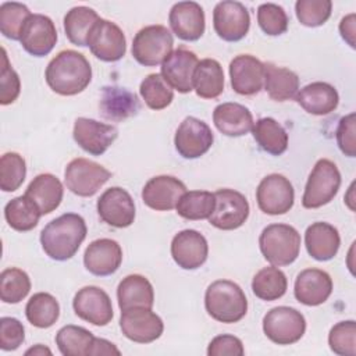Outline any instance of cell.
<instances>
[{"instance_id":"obj_10","label":"cell","mask_w":356,"mask_h":356,"mask_svg":"<svg viewBox=\"0 0 356 356\" xmlns=\"http://www.w3.org/2000/svg\"><path fill=\"white\" fill-rule=\"evenodd\" d=\"M256 200L263 213L280 216L292 209L295 191L286 177L281 174H270L260 181L256 189Z\"/></svg>"},{"instance_id":"obj_29","label":"cell","mask_w":356,"mask_h":356,"mask_svg":"<svg viewBox=\"0 0 356 356\" xmlns=\"http://www.w3.org/2000/svg\"><path fill=\"white\" fill-rule=\"evenodd\" d=\"M295 100L309 114L327 115L338 107L339 95L331 83L317 81L298 90Z\"/></svg>"},{"instance_id":"obj_35","label":"cell","mask_w":356,"mask_h":356,"mask_svg":"<svg viewBox=\"0 0 356 356\" xmlns=\"http://www.w3.org/2000/svg\"><path fill=\"white\" fill-rule=\"evenodd\" d=\"M100 19L97 13L85 6H78L67 11L64 17V31L68 40L79 47L88 46V38L92 28Z\"/></svg>"},{"instance_id":"obj_12","label":"cell","mask_w":356,"mask_h":356,"mask_svg":"<svg viewBox=\"0 0 356 356\" xmlns=\"http://www.w3.org/2000/svg\"><path fill=\"white\" fill-rule=\"evenodd\" d=\"M213 26L222 40L239 42L246 36L250 28L249 11L239 1H220L213 10Z\"/></svg>"},{"instance_id":"obj_7","label":"cell","mask_w":356,"mask_h":356,"mask_svg":"<svg viewBox=\"0 0 356 356\" xmlns=\"http://www.w3.org/2000/svg\"><path fill=\"white\" fill-rule=\"evenodd\" d=\"M266 337L277 345H292L306 331L305 316L289 306H277L268 310L263 318Z\"/></svg>"},{"instance_id":"obj_45","label":"cell","mask_w":356,"mask_h":356,"mask_svg":"<svg viewBox=\"0 0 356 356\" xmlns=\"http://www.w3.org/2000/svg\"><path fill=\"white\" fill-rule=\"evenodd\" d=\"M331 0H298L295 4L296 18L302 25L309 28L324 25L331 17Z\"/></svg>"},{"instance_id":"obj_51","label":"cell","mask_w":356,"mask_h":356,"mask_svg":"<svg viewBox=\"0 0 356 356\" xmlns=\"http://www.w3.org/2000/svg\"><path fill=\"white\" fill-rule=\"evenodd\" d=\"M209 356H242L245 355L242 341L229 334L214 337L207 348Z\"/></svg>"},{"instance_id":"obj_13","label":"cell","mask_w":356,"mask_h":356,"mask_svg":"<svg viewBox=\"0 0 356 356\" xmlns=\"http://www.w3.org/2000/svg\"><path fill=\"white\" fill-rule=\"evenodd\" d=\"M213 140L214 135L210 127L196 117H186L177 128L174 136V145L178 154L189 160L207 153Z\"/></svg>"},{"instance_id":"obj_37","label":"cell","mask_w":356,"mask_h":356,"mask_svg":"<svg viewBox=\"0 0 356 356\" xmlns=\"http://www.w3.org/2000/svg\"><path fill=\"white\" fill-rule=\"evenodd\" d=\"M26 320L36 328H49L60 317V305L57 299L47 292L32 295L25 306Z\"/></svg>"},{"instance_id":"obj_15","label":"cell","mask_w":356,"mask_h":356,"mask_svg":"<svg viewBox=\"0 0 356 356\" xmlns=\"http://www.w3.org/2000/svg\"><path fill=\"white\" fill-rule=\"evenodd\" d=\"M72 307L79 318L97 327L107 325L114 316L110 296L95 285L81 288L74 296Z\"/></svg>"},{"instance_id":"obj_28","label":"cell","mask_w":356,"mask_h":356,"mask_svg":"<svg viewBox=\"0 0 356 356\" xmlns=\"http://www.w3.org/2000/svg\"><path fill=\"white\" fill-rule=\"evenodd\" d=\"M213 122L222 135L231 138L249 134L254 124L250 110L235 102L218 104L213 111Z\"/></svg>"},{"instance_id":"obj_39","label":"cell","mask_w":356,"mask_h":356,"mask_svg":"<svg viewBox=\"0 0 356 356\" xmlns=\"http://www.w3.org/2000/svg\"><path fill=\"white\" fill-rule=\"evenodd\" d=\"M95 335L79 325L68 324L56 334V345L64 356H89Z\"/></svg>"},{"instance_id":"obj_42","label":"cell","mask_w":356,"mask_h":356,"mask_svg":"<svg viewBox=\"0 0 356 356\" xmlns=\"http://www.w3.org/2000/svg\"><path fill=\"white\" fill-rule=\"evenodd\" d=\"M31 291L29 275L17 267H8L0 274V298L4 303H19Z\"/></svg>"},{"instance_id":"obj_1","label":"cell","mask_w":356,"mask_h":356,"mask_svg":"<svg viewBox=\"0 0 356 356\" xmlns=\"http://www.w3.org/2000/svg\"><path fill=\"white\" fill-rule=\"evenodd\" d=\"M49 88L61 96L83 92L92 81V67L88 58L76 50H61L50 60L44 72Z\"/></svg>"},{"instance_id":"obj_17","label":"cell","mask_w":356,"mask_h":356,"mask_svg":"<svg viewBox=\"0 0 356 356\" xmlns=\"http://www.w3.org/2000/svg\"><path fill=\"white\" fill-rule=\"evenodd\" d=\"M74 140L81 149L92 156H102L117 139L118 131L111 124L79 117L74 122Z\"/></svg>"},{"instance_id":"obj_16","label":"cell","mask_w":356,"mask_h":356,"mask_svg":"<svg viewBox=\"0 0 356 356\" xmlns=\"http://www.w3.org/2000/svg\"><path fill=\"white\" fill-rule=\"evenodd\" d=\"M97 214L103 222L114 228H127L135 220L132 196L120 186L106 189L97 200Z\"/></svg>"},{"instance_id":"obj_38","label":"cell","mask_w":356,"mask_h":356,"mask_svg":"<svg viewBox=\"0 0 356 356\" xmlns=\"http://www.w3.org/2000/svg\"><path fill=\"white\" fill-rule=\"evenodd\" d=\"M288 288L286 275L275 266H268L256 273L252 280L253 293L266 302L282 298Z\"/></svg>"},{"instance_id":"obj_54","label":"cell","mask_w":356,"mask_h":356,"mask_svg":"<svg viewBox=\"0 0 356 356\" xmlns=\"http://www.w3.org/2000/svg\"><path fill=\"white\" fill-rule=\"evenodd\" d=\"M25 355H26V356H29V355H32V356H44V355H49V356H50V355H51V350H50L47 346L42 345V343H36L35 346L26 349V350H25Z\"/></svg>"},{"instance_id":"obj_11","label":"cell","mask_w":356,"mask_h":356,"mask_svg":"<svg viewBox=\"0 0 356 356\" xmlns=\"http://www.w3.org/2000/svg\"><path fill=\"white\" fill-rule=\"evenodd\" d=\"M88 46L96 58L106 63L121 60L127 51V40L122 29L115 22L103 18L92 28Z\"/></svg>"},{"instance_id":"obj_33","label":"cell","mask_w":356,"mask_h":356,"mask_svg":"<svg viewBox=\"0 0 356 356\" xmlns=\"http://www.w3.org/2000/svg\"><path fill=\"white\" fill-rule=\"evenodd\" d=\"M193 90L202 99H216L224 92V71L214 58H203L193 72Z\"/></svg>"},{"instance_id":"obj_49","label":"cell","mask_w":356,"mask_h":356,"mask_svg":"<svg viewBox=\"0 0 356 356\" xmlns=\"http://www.w3.org/2000/svg\"><path fill=\"white\" fill-rule=\"evenodd\" d=\"M25 341V328L15 317L0 318V348L4 352L18 349Z\"/></svg>"},{"instance_id":"obj_47","label":"cell","mask_w":356,"mask_h":356,"mask_svg":"<svg viewBox=\"0 0 356 356\" xmlns=\"http://www.w3.org/2000/svg\"><path fill=\"white\" fill-rule=\"evenodd\" d=\"M257 22L266 35L280 36L286 32L289 19L281 6L274 3H263L257 7Z\"/></svg>"},{"instance_id":"obj_34","label":"cell","mask_w":356,"mask_h":356,"mask_svg":"<svg viewBox=\"0 0 356 356\" xmlns=\"http://www.w3.org/2000/svg\"><path fill=\"white\" fill-rule=\"evenodd\" d=\"M253 138L261 150L271 156H281L288 149V134L284 127L271 117L259 118L252 128Z\"/></svg>"},{"instance_id":"obj_3","label":"cell","mask_w":356,"mask_h":356,"mask_svg":"<svg viewBox=\"0 0 356 356\" xmlns=\"http://www.w3.org/2000/svg\"><path fill=\"white\" fill-rule=\"evenodd\" d=\"M204 307L211 318L220 323L232 324L246 316L248 299L236 282L217 280L206 289Z\"/></svg>"},{"instance_id":"obj_9","label":"cell","mask_w":356,"mask_h":356,"mask_svg":"<svg viewBox=\"0 0 356 356\" xmlns=\"http://www.w3.org/2000/svg\"><path fill=\"white\" fill-rule=\"evenodd\" d=\"M216 207L209 222L222 231H232L245 224L249 217V202L241 192L229 188L214 192Z\"/></svg>"},{"instance_id":"obj_53","label":"cell","mask_w":356,"mask_h":356,"mask_svg":"<svg viewBox=\"0 0 356 356\" xmlns=\"http://www.w3.org/2000/svg\"><path fill=\"white\" fill-rule=\"evenodd\" d=\"M97 355H121V352L113 342L104 338L95 337L89 350V356H97Z\"/></svg>"},{"instance_id":"obj_25","label":"cell","mask_w":356,"mask_h":356,"mask_svg":"<svg viewBox=\"0 0 356 356\" xmlns=\"http://www.w3.org/2000/svg\"><path fill=\"white\" fill-rule=\"evenodd\" d=\"M332 292V280L320 268H306L295 280L293 293L299 303L306 306L323 305Z\"/></svg>"},{"instance_id":"obj_2","label":"cell","mask_w":356,"mask_h":356,"mask_svg":"<svg viewBox=\"0 0 356 356\" xmlns=\"http://www.w3.org/2000/svg\"><path fill=\"white\" fill-rule=\"evenodd\" d=\"M86 234L85 220L76 213H65L47 222L42 229L40 245L50 259L65 261L75 256Z\"/></svg>"},{"instance_id":"obj_31","label":"cell","mask_w":356,"mask_h":356,"mask_svg":"<svg viewBox=\"0 0 356 356\" xmlns=\"http://www.w3.org/2000/svg\"><path fill=\"white\" fill-rule=\"evenodd\" d=\"M117 299L121 310L134 307L152 309L154 305V289L146 277L131 274L122 278L118 284Z\"/></svg>"},{"instance_id":"obj_18","label":"cell","mask_w":356,"mask_h":356,"mask_svg":"<svg viewBox=\"0 0 356 356\" xmlns=\"http://www.w3.org/2000/svg\"><path fill=\"white\" fill-rule=\"evenodd\" d=\"M19 42L24 50L31 56H47L57 42L54 22L47 15L31 14L21 31Z\"/></svg>"},{"instance_id":"obj_6","label":"cell","mask_w":356,"mask_h":356,"mask_svg":"<svg viewBox=\"0 0 356 356\" xmlns=\"http://www.w3.org/2000/svg\"><path fill=\"white\" fill-rule=\"evenodd\" d=\"M174 38L164 25H147L138 31L132 40V56L145 67H156L170 56Z\"/></svg>"},{"instance_id":"obj_26","label":"cell","mask_w":356,"mask_h":356,"mask_svg":"<svg viewBox=\"0 0 356 356\" xmlns=\"http://www.w3.org/2000/svg\"><path fill=\"white\" fill-rule=\"evenodd\" d=\"M99 108L106 120L120 122L138 114L140 103L138 96L125 88L104 86L102 89Z\"/></svg>"},{"instance_id":"obj_43","label":"cell","mask_w":356,"mask_h":356,"mask_svg":"<svg viewBox=\"0 0 356 356\" xmlns=\"http://www.w3.org/2000/svg\"><path fill=\"white\" fill-rule=\"evenodd\" d=\"M31 17L29 8L17 1H6L0 6V31L1 33L11 39L19 40L21 31Z\"/></svg>"},{"instance_id":"obj_14","label":"cell","mask_w":356,"mask_h":356,"mask_svg":"<svg viewBox=\"0 0 356 356\" xmlns=\"http://www.w3.org/2000/svg\"><path fill=\"white\" fill-rule=\"evenodd\" d=\"M120 328L129 341L150 343L161 337L164 323L154 312H152V309L134 307L121 310Z\"/></svg>"},{"instance_id":"obj_44","label":"cell","mask_w":356,"mask_h":356,"mask_svg":"<svg viewBox=\"0 0 356 356\" xmlns=\"http://www.w3.org/2000/svg\"><path fill=\"white\" fill-rule=\"evenodd\" d=\"M26 177V164L21 154L7 152L0 159V188L3 192L17 191Z\"/></svg>"},{"instance_id":"obj_48","label":"cell","mask_w":356,"mask_h":356,"mask_svg":"<svg viewBox=\"0 0 356 356\" xmlns=\"http://www.w3.org/2000/svg\"><path fill=\"white\" fill-rule=\"evenodd\" d=\"M3 51V63H1V71H0V103L3 106L11 104L17 100L21 92V81L15 70L10 65L8 57L6 53V49Z\"/></svg>"},{"instance_id":"obj_30","label":"cell","mask_w":356,"mask_h":356,"mask_svg":"<svg viewBox=\"0 0 356 356\" xmlns=\"http://www.w3.org/2000/svg\"><path fill=\"white\" fill-rule=\"evenodd\" d=\"M31 200L35 202V204L39 207L42 216L49 214L54 211L64 195V188L61 181L49 172L36 175L28 185L25 193Z\"/></svg>"},{"instance_id":"obj_50","label":"cell","mask_w":356,"mask_h":356,"mask_svg":"<svg viewBox=\"0 0 356 356\" xmlns=\"http://www.w3.org/2000/svg\"><path fill=\"white\" fill-rule=\"evenodd\" d=\"M356 114L349 113L348 115L342 117L338 122L335 138H337V145L339 150L348 156V157H355L356 156Z\"/></svg>"},{"instance_id":"obj_52","label":"cell","mask_w":356,"mask_h":356,"mask_svg":"<svg viewBox=\"0 0 356 356\" xmlns=\"http://www.w3.org/2000/svg\"><path fill=\"white\" fill-rule=\"evenodd\" d=\"M355 26H356V15L353 13L343 17L339 22V33H341L342 39L352 49H355V32H356Z\"/></svg>"},{"instance_id":"obj_36","label":"cell","mask_w":356,"mask_h":356,"mask_svg":"<svg viewBox=\"0 0 356 356\" xmlns=\"http://www.w3.org/2000/svg\"><path fill=\"white\" fill-rule=\"evenodd\" d=\"M39 207L26 195L11 199L4 207V217L7 224L19 232L33 229L40 218Z\"/></svg>"},{"instance_id":"obj_46","label":"cell","mask_w":356,"mask_h":356,"mask_svg":"<svg viewBox=\"0 0 356 356\" xmlns=\"http://www.w3.org/2000/svg\"><path fill=\"white\" fill-rule=\"evenodd\" d=\"M330 349L339 356L356 355V323L353 320L337 323L328 334Z\"/></svg>"},{"instance_id":"obj_22","label":"cell","mask_w":356,"mask_h":356,"mask_svg":"<svg viewBox=\"0 0 356 356\" xmlns=\"http://www.w3.org/2000/svg\"><path fill=\"white\" fill-rule=\"evenodd\" d=\"M186 192L185 184L172 175L150 178L142 189L143 203L156 211H168L177 207L179 197Z\"/></svg>"},{"instance_id":"obj_23","label":"cell","mask_w":356,"mask_h":356,"mask_svg":"<svg viewBox=\"0 0 356 356\" xmlns=\"http://www.w3.org/2000/svg\"><path fill=\"white\" fill-rule=\"evenodd\" d=\"M197 56L185 49L178 47L161 64V75L168 85L179 93L193 90V72L197 65Z\"/></svg>"},{"instance_id":"obj_32","label":"cell","mask_w":356,"mask_h":356,"mask_svg":"<svg viewBox=\"0 0 356 356\" xmlns=\"http://www.w3.org/2000/svg\"><path fill=\"white\" fill-rule=\"evenodd\" d=\"M264 89L275 102L291 100L299 90V76L289 68L264 63Z\"/></svg>"},{"instance_id":"obj_8","label":"cell","mask_w":356,"mask_h":356,"mask_svg":"<svg viewBox=\"0 0 356 356\" xmlns=\"http://www.w3.org/2000/svg\"><path fill=\"white\" fill-rule=\"evenodd\" d=\"M110 178L111 172L107 168L83 157L71 160L64 171L67 189L81 197L93 196Z\"/></svg>"},{"instance_id":"obj_21","label":"cell","mask_w":356,"mask_h":356,"mask_svg":"<svg viewBox=\"0 0 356 356\" xmlns=\"http://www.w3.org/2000/svg\"><path fill=\"white\" fill-rule=\"evenodd\" d=\"M229 78L238 95H256L264 86V63L252 54H239L229 63Z\"/></svg>"},{"instance_id":"obj_4","label":"cell","mask_w":356,"mask_h":356,"mask_svg":"<svg viewBox=\"0 0 356 356\" xmlns=\"http://www.w3.org/2000/svg\"><path fill=\"white\" fill-rule=\"evenodd\" d=\"M259 246L261 254L271 266H289L299 256L300 234L288 224H270L261 231Z\"/></svg>"},{"instance_id":"obj_5","label":"cell","mask_w":356,"mask_h":356,"mask_svg":"<svg viewBox=\"0 0 356 356\" xmlns=\"http://www.w3.org/2000/svg\"><path fill=\"white\" fill-rule=\"evenodd\" d=\"M341 186V172L337 164L328 159H320L314 164L302 196L305 209H318L328 204Z\"/></svg>"},{"instance_id":"obj_27","label":"cell","mask_w":356,"mask_h":356,"mask_svg":"<svg viewBox=\"0 0 356 356\" xmlns=\"http://www.w3.org/2000/svg\"><path fill=\"white\" fill-rule=\"evenodd\" d=\"M305 246L314 260L328 261L337 256L341 246V236L338 229L330 222L317 221L307 227Z\"/></svg>"},{"instance_id":"obj_20","label":"cell","mask_w":356,"mask_h":356,"mask_svg":"<svg viewBox=\"0 0 356 356\" xmlns=\"http://www.w3.org/2000/svg\"><path fill=\"white\" fill-rule=\"evenodd\" d=\"M168 22L172 33L185 42L200 39L206 29L204 11L196 1L175 3L170 10Z\"/></svg>"},{"instance_id":"obj_41","label":"cell","mask_w":356,"mask_h":356,"mask_svg":"<svg viewBox=\"0 0 356 356\" xmlns=\"http://www.w3.org/2000/svg\"><path fill=\"white\" fill-rule=\"evenodd\" d=\"M139 93L152 110L168 107L174 99V90L161 74H149L139 86Z\"/></svg>"},{"instance_id":"obj_40","label":"cell","mask_w":356,"mask_h":356,"mask_svg":"<svg viewBox=\"0 0 356 356\" xmlns=\"http://www.w3.org/2000/svg\"><path fill=\"white\" fill-rule=\"evenodd\" d=\"M214 193L209 191H189L179 197L175 209L182 218L196 221L209 218L214 211Z\"/></svg>"},{"instance_id":"obj_19","label":"cell","mask_w":356,"mask_h":356,"mask_svg":"<svg viewBox=\"0 0 356 356\" xmlns=\"http://www.w3.org/2000/svg\"><path fill=\"white\" fill-rule=\"evenodd\" d=\"M171 256L178 267L196 270L207 260L209 243L199 231L182 229L171 241Z\"/></svg>"},{"instance_id":"obj_24","label":"cell","mask_w":356,"mask_h":356,"mask_svg":"<svg viewBox=\"0 0 356 356\" xmlns=\"http://www.w3.org/2000/svg\"><path fill=\"white\" fill-rule=\"evenodd\" d=\"M122 261V249L120 243L110 238L92 241L83 253L85 268L97 277L114 274Z\"/></svg>"}]
</instances>
